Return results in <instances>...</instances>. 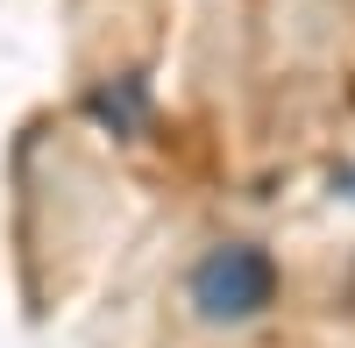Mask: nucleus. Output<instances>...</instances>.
Instances as JSON below:
<instances>
[{
  "label": "nucleus",
  "instance_id": "f03ea898",
  "mask_svg": "<svg viewBox=\"0 0 355 348\" xmlns=\"http://www.w3.org/2000/svg\"><path fill=\"white\" fill-rule=\"evenodd\" d=\"M93 114H100V121H114V128H142V85L128 78L121 93H93Z\"/></svg>",
  "mask_w": 355,
  "mask_h": 348
},
{
  "label": "nucleus",
  "instance_id": "f257e3e1",
  "mask_svg": "<svg viewBox=\"0 0 355 348\" xmlns=\"http://www.w3.org/2000/svg\"><path fill=\"white\" fill-rule=\"evenodd\" d=\"M270 299H277V263L256 242H220L192 270L199 320H256V313H270Z\"/></svg>",
  "mask_w": 355,
  "mask_h": 348
}]
</instances>
